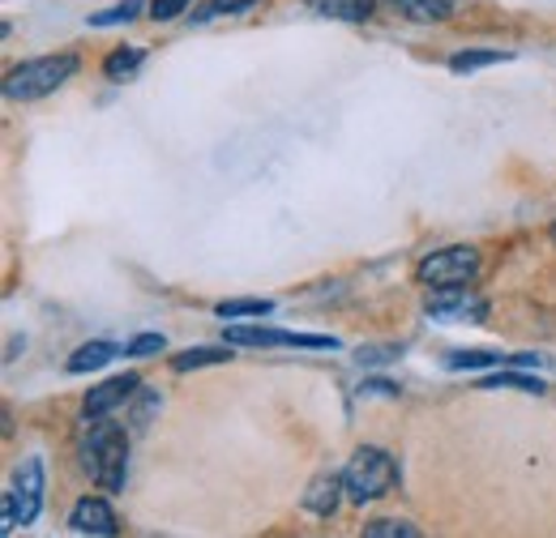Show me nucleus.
I'll return each instance as SVG.
<instances>
[{"label":"nucleus","instance_id":"5701e85b","mask_svg":"<svg viewBox=\"0 0 556 538\" xmlns=\"http://www.w3.org/2000/svg\"><path fill=\"white\" fill-rule=\"evenodd\" d=\"M189 4H193V0H150V17H154V22H172V17H180Z\"/></svg>","mask_w":556,"mask_h":538},{"label":"nucleus","instance_id":"6e6552de","mask_svg":"<svg viewBox=\"0 0 556 538\" xmlns=\"http://www.w3.org/2000/svg\"><path fill=\"white\" fill-rule=\"evenodd\" d=\"M141 389V381L129 372V376H112V381H103V385H94L90 394H86V402H81V414L86 419H103V414H112L116 406H125L134 394Z\"/></svg>","mask_w":556,"mask_h":538},{"label":"nucleus","instance_id":"bb28decb","mask_svg":"<svg viewBox=\"0 0 556 538\" xmlns=\"http://www.w3.org/2000/svg\"><path fill=\"white\" fill-rule=\"evenodd\" d=\"M308 4H317V0H308Z\"/></svg>","mask_w":556,"mask_h":538},{"label":"nucleus","instance_id":"4be33fe9","mask_svg":"<svg viewBox=\"0 0 556 538\" xmlns=\"http://www.w3.org/2000/svg\"><path fill=\"white\" fill-rule=\"evenodd\" d=\"M159 350H167V337H163V334H141V337H134V342L125 346V355H134V359L159 355Z\"/></svg>","mask_w":556,"mask_h":538},{"label":"nucleus","instance_id":"1a4fd4ad","mask_svg":"<svg viewBox=\"0 0 556 538\" xmlns=\"http://www.w3.org/2000/svg\"><path fill=\"white\" fill-rule=\"evenodd\" d=\"M70 526L77 535H116V513L103 496H86V500L73 504Z\"/></svg>","mask_w":556,"mask_h":538},{"label":"nucleus","instance_id":"f3484780","mask_svg":"<svg viewBox=\"0 0 556 538\" xmlns=\"http://www.w3.org/2000/svg\"><path fill=\"white\" fill-rule=\"evenodd\" d=\"M214 312H218L223 321H236V317H270L275 304H270V299H223Z\"/></svg>","mask_w":556,"mask_h":538},{"label":"nucleus","instance_id":"20e7f679","mask_svg":"<svg viewBox=\"0 0 556 538\" xmlns=\"http://www.w3.org/2000/svg\"><path fill=\"white\" fill-rule=\"evenodd\" d=\"M39 509H43V462H39V458H26V462L17 466V474H13L9 491H4L0 530L13 535L17 526H30V522L39 517Z\"/></svg>","mask_w":556,"mask_h":538},{"label":"nucleus","instance_id":"2eb2a0df","mask_svg":"<svg viewBox=\"0 0 556 538\" xmlns=\"http://www.w3.org/2000/svg\"><path fill=\"white\" fill-rule=\"evenodd\" d=\"M505 61H514V52H501V48H476V52H458V56H450V68H454V73H476V68L505 65Z\"/></svg>","mask_w":556,"mask_h":538},{"label":"nucleus","instance_id":"7ed1b4c3","mask_svg":"<svg viewBox=\"0 0 556 538\" xmlns=\"http://www.w3.org/2000/svg\"><path fill=\"white\" fill-rule=\"evenodd\" d=\"M394 483H399L394 458L386 449H372V445L368 449H355V458H351L348 471H343V491H348V500H355V504H372V500L390 496Z\"/></svg>","mask_w":556,"mask_h":538},{"label":"nucleus","instance_id":"39448f33","mask_svg":"<svg viewBox=\"0 0 556 538\" xmlns=\"http://www.w3.org/2000/svg\"><path fill=\"white\" fill-rule=\"evenodd\" d=\"M419 286L428 291H441V286H471L480 278V253L471 244H454V248H441L432 257H424L416 269Z\"/></svg>","mask_w":556,"mask_h":538},{"label":"nucleus","instance_id":"4468645a","mask_svg":"<svg viewBox=\"0 0 556 538\" xmlns=\"http://www.w3.org/2000/svg\"><path fill=\"white\" fill-rule=\"evenodd\" d=\"M317 13L334 17V22H368L372 17V0H317Z\"/></svg>","mask_w":556,"mask_h":538},{"label":"nucleus","instance_id":"a211bd4d","mask_svg":"<svg viewBox=\"0 0 556 538\" xmlns=\"http://www.w3.org/2000/svg\"><path fill=\"white\" fill-rule=\"evenodd\" d=\"M480 389H518V394H544V385L535 376H518V372H496V376H484Z\"/></svg>","mask_w":556,"mask_h":538},{"label":"nucleus","instance_id":"b1692460","mask_svg":"<svg viewBox=\"0 0 556 538\" xmlns=\"http://www.w3.org/2000/svg\"><path fill=\"white\" fill-rule=\"evenodd\" d=\"M159 406H163V398H159V394H141L138 410H134V419H129V423H134V432H141V427L150 423V414H154Z\"/></svg>","mask_w":556,"mask_h":538},{"label":"nucleus","instance_id":"aec40b11","mask_svg":"<svg viewBox=\"0 0 556 538\" xmlns=\"http://www.w3.org/2000/svg\"><path fill=\"white\" fill-rule=\"evenodd\" d=\"M364 538H419V530L412 526V522H368L364 526Z\"/></svg>","mask_w":556,"mask_h":538},{"label":"nucleus","instance_id":"a878e982","mask_svg":"<svg viewBox=\"0 0 556 538\" xmlns=\"http://www.w3.org/2000/svg\"><path fill=\"white\" fill-rule=\"evenodd\" d=\"M548 235H553V244H556V222H553V231H548Z\"/></svg>","mask_w":556,"mask_h":538},{"label":"nucleus","instance_id":"f03ea898","mask_svg":"<svg viewBox=\"0 0 556 538\" xmlns=\"http://www.w3.org/2000/svg\"><path fill=\"white\" fill-rule=\"evenodd\" d=\"M77 73V56L61 52V56H39V61H26V65L9 68L4 77V99L13 103H30V99H43L52 90H61Z\"/></svg>","mask_w":556,"mask_h":538},{"label":"nucleus","instance_id":"6ab92c4d","mask_svg":"<svg viewBox=\"0 0 556 538\" xmlns=\"http://www.w3.org/2000/svg\"><path fill=\"white\" fill-rule=\"evenodd\" d=\"M141 68V48H116L108 61H103V73L112 77V81H121V77H129V73H138Z\"/></svg>","mask_w":556,"mask_h":538},{"label":"nucleus","instance_id":"f257e3e1","mask_svg":"<svg viewBox=\"0 0 556 538\" xmlns=\"http://www.w3.org/2000/svg\"><path fill=\"white\" fill-rule=\"evenodd\" d=\"M90 432L81 436V471L90 474L103 491H121L125 487V474H129V436L121 423H108L103 419H86Z\"/></svg>","mask_w":556,"mask_h":538},{"label":"nucleus","instance_id":"dca6fc26","mask_svg":"<svg viewBox=\"0 0 556 538\" xmlns=\"http://www.w3.org/2000/svg\"><path fill=\"white\" fill-rule=\"evenodd\" d=\"M231 355H227V346H198V350H185V355H176L172 359V368L176 372H193V368H206V363H227Z\"/></svg>","mask_w":556,"mask_h":538},{"label":"nucleus","instance_id":"9d476101","mask_svg":"<svg viewBox=\"0 0 556 538\" xmlns=\"http://www.w3.org/2000/svg\"><path fill=\"white\" fill-rule=\"evenodd\" d=\"M339 491H343V474H317L304 491V509L317 517H330L339 509Z\"/></svg>","mask_w":556,"mask_h":538},{"label":"nucleus","instance_id":"393cba45","mask_svg":"<svg viewBox=\"0 0 556 538\" xmlns=\"http://www.w3.org/2000/svg\"><path fill=\"white\" fill-rule=\"evenodd\" d=\"M257 0H210L206 13L202 17H223V13H244V9H253Z\"/></svg>","mask_w":556,"mask_h":538},{"label":"nucleus","instance_id":"9b49d317","mask_svg":"<svg viewBox=\"0 0 556 538\" xmlns=\"http://www.w3.org/2000/svg\"><path fill=\"white\" fill-rule=\"evenodd\" d=\"M540 363V355H492V350H458L445 359V368H527Z\"/></svg>","mask_w":556,"mask_h":538},{"label":"nucleus","instance_id":"412c9836","mask_svg":"<svg viewBox=\"0 0 556 538\" xmlns=\"http://www.w3.org/2000/svg\"><path fill=\"white\" fill-rule=\"evenodd\" d=\"M141 9V0H125V4H116V9H108V13H94L90 17V26H121V22H134Z\"/></svg>","mask_w":556,"mask_h":538},{"label":"nucleus","instance_id":"423d86ee","mask_svg":"<svg viewBox=\"0 0 556 538\" xmlns=\"http://www.w3.org/2000/svg\"><path fill=\"white\" fill-rule=\"evenodd\" d=\"M428 317L437 321H484L488 304L471 291V286H441V291H428Z\"/></svg>","mask_w":556,"mask_h":538},{"label":"nucleus","instance_id":"f8f14e48","mask_svg":"<svg viewBox=\"0 0 556 538\" xmlns=\"http://www.w3.org/2000/svg\"><path fill=\"white\" fill-rule=\"evenodd\" d=\"M112 359H116V346H112V342H86V346L73 350L65 368H70L73 376H81V372H99V368L112 363Z\"/></svg>","mask_w":556,"mask_h":538},{"label":"nucleus","instance_id":"ddd939ff","mask_svg":"<svg viewBox=\"0 0 556 538\" xmlns=\"http://www.w3.org/2000/svg\"><path fill=\"white\" fill-rule=\"evenodd\" d=\"M394 9L412 22H445L454 13V0H394Z\"/></svg>","mask_w":556,"mask_h":538},{"label":"nucleus","instance_id":"0eeeda50","mask_svg":"<svg viewBox=\"0 0 556 538\" xmlns=\"http://www.w3.org/2000/svg\"><path fill=\"white\" fill-rule=\"evenodd\" d=\"M231 346H304V350H330L339 346L334 337L321 334H287V330H266V325H231L227 330Z\"/></svg>","mask_w":556,"mask_h":538}]
</instances>
